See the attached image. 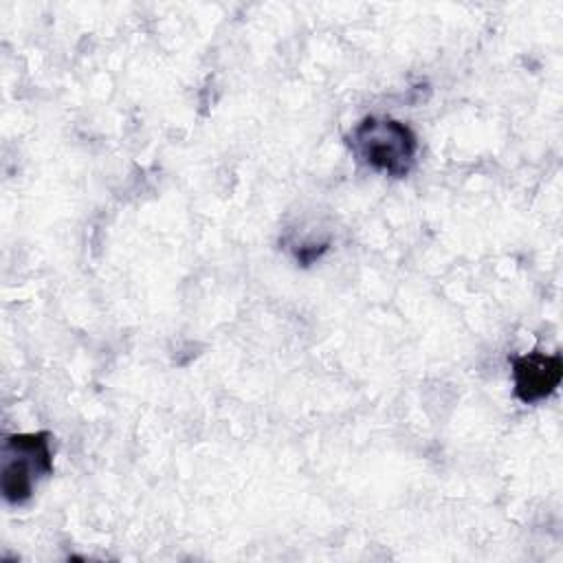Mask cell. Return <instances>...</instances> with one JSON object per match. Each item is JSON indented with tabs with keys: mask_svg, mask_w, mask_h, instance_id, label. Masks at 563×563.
Returning <instances> with one entry per match:
<instances>
[{
	"mask_svg": "<svg viewBox=\"0 0 563 563\" xmlns=\"http://www.w3.org/2000/svg\"><path fill=\"white\" fill-rule=\"evenodd\" d=\"M354 156L374 172L405 176L416 163L418 139L409 125L389 117H365L350 134Z\"/></svg>",
	"mask_w": 563,
	"mask_h": 563,
	"instance_id": "obj_1",
	"label": "cell"
},
{
	"mask_svg": "<svg viewBox=\"0 0 563 563\" xmlns=\"http://www.w3.org/2000/svg\"><path fill=\"white\" fill-rule=\"evenodd\" d=\"M53 471L48 433H18L2 446V493L11 504L26 501L37 482Z\"/></svg>",
	"mask_w": 563,
	"mask_h": 563,
	"instance_id": "obj_2",
	"label": "cell"
},
{
	"mask_svg": "<svg viewBox=\"0 0 563 563\" xmlns=\"http://www.w3.org/2000/svg\"><path fill=\"white\" fill-rule=\"evenodd\" d=\"M563 376V363L559 354L530 352L512 361L515 394L521 402H539L550 396Z\"/></svg>",
	"mask_w": 563,
	"mask_h": 563,
	"instance_id": "obj_3",
	"label": "cell"
}]
</instances>
